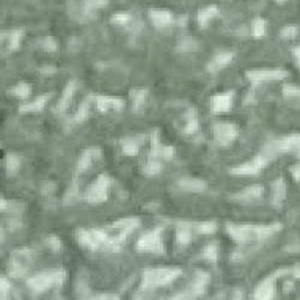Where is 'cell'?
Instances as JSON below:
<instances>
[{
    "label": "cell",
    "mask_w": 300,
    "mask_h": 300,
    "mask_svg": "<svg viewBox=\"0 0 300 300\" xmlns=\"http://www.w3.org/2000/svg\"><path fill=\"white\" fill-rule=\"evenodd\" d=\"M65 280V273L63 270H51V272L39 273L28 280L29 288L36 293L47 291L54 285H62Z\"/></svg>",
    "instance_id": "6da1fadb"
},
{
    "label": "cell",
    "mask_w": 300,
    "mask_h": 300,
    "mask_svg": "<svg viewBox=\"0 0 300 300\" xmlns=\"http://www.w3.org/2000/svg\"><path fill=\"white\" fill-rule=\"evenodd\" d=\"M181 274L178 268H156V269L147 270L143 275L144 287L164 286L172 282Z\"/></svg>",
    "instance_id": "7a4b0ae2"
},
{
    "label": "cell",
    "mask_w": 300,
    "mask_h": 300,
    "mask_svg": "<svg viewBox=\"0 0 300 300\" xmlns=\"http://www.w3.org/2000/svg\"><path fill=\"white\" fill-rule=\"evenodd\" d=\"M110 185V178L107 174H101L95 179L94 183L88 186L84 192V198L86 202L93 204L104 203L107 199V191Z\"/></svg>",
    "instance_id": "3957f363"
},
{
    "label": "cell",
    "mask_w": 300,
    "mask_h": 300,
    "mask_svg": "<svg viewBox=\"0 0 300 300\" xmlns=\"http://www.w3.org/2000/svg\"><path fill=\"white\" fill-rule=\"evenodd\" d=\"M239 130L236 124L230 122H217L213 125V136L215 143L220 147H230L238 138Z\"/></svg>",
    "instance_id": "277c9868"
},
{
    "label": "cell",
    "mask_w": 300,
    "mask_h": 300,
    "mask_svg": "<svg viewBox=\"0 0 300 300\" xmlns=\"http://www.w3.org/2000/svg\"><path fill=\"white\" fill-rule=\"evenodd\" d=\"M288 76V72L281 68H260V70H250L246 72V77L251 82H268V81H280Z\"/></svg>",
    "instance_id": "5b68a950"
},
{
    "label": "cell",
    "mask_w": 300,
    "mask_h": 300,
    "mask_svg": "<svg viewBox=\"0 0 300 300\" xmlns=\"http://www.w3.org/2000/svg\"><path fill=\"white\" fill-rule=\"evenodd\" d=\"M137 250L143 252H162L164 245H162L160 231L156 230L143 234L137 241Z\"/></svg>",
    "instance_id": "8992f818"
},
{
    "label": "cell",
    "mask_w": 300,
    "mask_h": 300,
    "mask_svg": "<svg viewBox=\"0 0 300 300\" xmlns=\"http://www.w3.org/2000/svg\"><path fill=\"white\" fill-rule=\"evenodd\" d=\"M268 162V157L265 155H257L254 160L246 164L239 165L231 170V173L234 175H254L259 172L260 168L264 167Z\"/></svg>",
    "instance_id": "52a82bcc"
},
{
    "label": "cell",
    "mask_w": 300,
    "mask_h": 300,
    "mask_svg": "<svg viewBox=\"0 0 300 300\" xmlns=\"http://www.w3.org/2000/svg\"><path fill=\"white\" fill-rule=\"evenodd\" d=\"M102 150L97 147H90V148L84 149L82 154L80 155L77 160V165H76V171L77 173H84L91 167L94 162L101 159Z\"/></svg>",
    "instance_id": "ba28073f"
},
{
    "label": "cell",
    "mask_w": 300,
    "mask_h": 300,
    "mask_svg": "<svg viewBox=\"0 0 300 300\" xmlns=\"http://www.w3.org/2000/svg\"><path fill=\"white\" fill-rule=\"evenodd\" d=\"M234 93L233 91H226V93H220L216 95L212 96L210 99V109L215 114L220 113H226L231 110L233 106Z\"/></svg>",
    "instance_id": "9c48e42d"
},
{
    "label": "cell",
    "mask_w": 300,
    "mask_h": 300,
    "mask_svg": "<svg viewBox=\"0 0 300 300\" xmlns=\"http://www.w3.org/2000/svg\"><path fill=\"white\" fill-rule=\"evenodd\" d=\"M76 90H77V82L75 80H70L65 86L64 90H63L62 96L58 100L57 105L54 107V113L55 114H64L66 112L68 106L72 102L73 96H75Z\"/></svg>",
    "instance_id": "30bf717a"
},
{
    "label": "cell",
    "mask_w": 300,
    "mask_h": 300,
    "mask_svg": "<svg viewBox=\"0 0 300 300\" xmlns=\"http://www.w3.org/2000/svg\"><path fill=\"white\" fill-rule=\"evenodd\" d=\"M96 108L100 113H107L113 110V112H120L125 107V101L120 97L114 96H95Z\"/></svg>",
    "instance_id": "8fae6325"
},
{
    "label": "cell",
    "mask_w": 300,
    "mask_h": 300,
    "mask_svg": "<svg viewBox=\"0 0 300 300\" xmlns=\"http://www.w3.org/2000/svg\"><path fill=\"white\" fill-rule=\"evenodd\" d=\"M234 54L232 52H218L213 55L212 59L207 64V71L209 73H216L232 63Z\"/></svg>",
    "instance_id": "7c38bea8"
},
{
    "label": "cell",
    "mask_w": 300,
    "mask_h": 300,
    "mask_svg": "<svg viewBox=\"0 0 300 300\" xmlns=\"http://www.w3.org/2000/svg\"><path fill=\"white\" fill-rule=\"evenodd\" d=\"M149 20L151 21L152 25L156 28H166L173 23V14L168 10L164 9H151L148 12Z\"/></svg>",
    "instance_id": "4fadbf2b"
},
{
    "label": "cell",
    "mask_w": 300,
    "mask_h": 300,
    "mask_svg": "<svg viewBox=\"0 0 300 300\" xmlns=\"http://www.w3.org/2000/svg\"><path fill=\"white\" fill-rule=\"evenodd\" d=\"M178 186L183 191L192 192V193H201L207 189V183L199 178L184 177L178 181Z\"/></svg>",
    "instance_id": "5bb4252c"
},
{
    "label": "cell",
    "mask_w": 300,
    "mask_h": 300,
    "mask_svg": "<svg viewBox=\"0 0 300 300\" xmlns=\"http://www.w3.org/2000/svg\"><path fill=\"white\" fill-rule=\"evenodd\" d=\"M149 91L147 88H132L130 90V99L133 112H142L148 100Z\"/></svg>",
    "instance_id": "9a60e30c"
},
{
    "label": "cell",
    "mask_w": 300,
    "mask_h": 300,
    "mask_svg": "<svg viewBox=\"0 0 300 300\" xmlns=\"http://www.w3.org/2000/svg\"><path fill=\"white\" fill-rule=\"evenodd\" d=\"M298 148H300V135H293L274 142L269 150L270 151H288V150Z\"/></svg>",
    "instance_id": "2e32d148"
},
{
    "label": "cell",
    "mask_w": 300,
    "mask_h": 300,
    "mask_svg": "<svg viewBox=\"0 0 300 300\" xmlns=\"http://www.w3.org/2000/svg\"><path fill=\"white\" fill-rule=\"evenodd\" d=\"M218 7L215 4H210L197 12V24L201 28H207L215 17H217Z\"/></svg>",
    "instance_id": "e0dca14e"
},
{
    "label": "cell",
    "mask_w": 300,
    "mask_h": 300,
    "mask_svg": "<svg viewBox=\"0 0 300 300\" xmlns=\"http://www.w3.org/2000/svg\"><path fill=\"white\" fill-rule=\"evenodd\" d=\"M49 100L48 94H44V95L38 96L36 99H34L33 101L27 102L24 105H21L20 106V113H38L41 112L42 109L46 107L47 102Z\"/></svg>",
    "instance_id": "ac0fdd59"
},
{
    "label": "cell",
    "mask_w": 300,
    "mask_h": 300,
    "mask_svg": "<svg viewBox=\"0 0 300 300\" xmlns=\"http://www.w3.org/2000/svg\"><path fill=\"white\" fill-rule=\"evenodd\" d=\"M108 1L109 0H83L81 5V14L86 18L93 17L97 10L106 7Z\"/></svg>",
    "instance_id": "d6986e66"
},
{
    "label": "cell",
    "mask_w": 300,
    "mask_h": 300,
    "mask_svg": "<svg viewBox=\"0 0 300 300\" xmlns=\"http://www.w3.org/2000/svg\"><path fill=\"white\" fill-rule=\"evenodd\" d=\"M198 112L194 107H190L186 110L185 114V126H184V133L185 135H193L198 131Z\"/></svg>",
    "instance_id": "ffe728a7"
},
{
    "label": "cell",
    "mask_w": 300,
    "mask_h": 300,
    "mask_svg": "<svg viewBox=\"0 0 300 300\" xmlns=\"http://www.w3.org/2000/svg\"><path fill=\"white\" fill-rule=\"evenodd\" d=\"M24 31L22 29H14L7 33H5V39L7 40V49L9 51H17L21 46Z\"/></svg>",
    "instance_id": "44dd1931"
},
{
    "label": "cell",
    "mask_w": 300,
    "mask_h": 300,
    "mask_svg": "<svg viewBox=\"0 0 300 300\" xmlns=\"http://www.w3.org/2000/svg\"><path fill=\"white\" fill-rule=\"evenodd\" d=\"M122 151L128 156H136L139 152V139L135 137H124L120 141Z\"/></svg>",
    "instance_id": "7402d4cb"
},
{
    "label": "cell",
    "mask_w": 300,
    "mask_h": 300,
    "mask_svg": "<svg viewBox=\"0 0 300 300\" xmlns=\"http://www.w3.org/2000/svg\"><path fill=\"white\" fill-rule=\"evenodd\" d=\"M7 94L12 97H17L20 100H25L30 96L31 86L27 82H18L16 86H11L7 90Z\"/></svg>",
    "instance_id": "603a6c76"
},
{
    "label": "cell",
    "mask_w": 300,
    "mask_h": 300,
    "mask_svg": "<svg viewBox=\"0 0 300 300\" xmlns=\"http://www.w3.org/2000/svg\"><path fill=\"white\" fill-rule=\"evenodd\" d=\"M21 167V160L20 156L14 152H9L5 157V171H6V174L9 177H14L15 174H17L18 170Z\"/></svg>",
    "instance_id": "cb8c5ba5"
},
{
    "label": "cell",
    "mask_w": 300,
    "mask_h": 300,
    "mask_svg": "<svg viewBox=\"0 0 300 300\" xmlns=\"http://www.w3.org/2000/svg\"><path fill=\"white\" fill-rule=\"evenodd\" d=\"M91 101H93V96L86 97V100L80 105L77 112L75 114V122L76 123H84L90 115V107Z\"/></svg>",
    "instance_id": "d4e9b609"
},
{
    "label": "cell",
    "mask_w": 300,
    "mask_h": 300,
    "mask_svg": "<svg viewBox=\"0 0 300 300\" xmlns=\"http://www.w3.org/2000/svg\"><path fill=\"white\" fill-rule=\"evenodd\" d=\"M161 171H162V165L159 160L149 159L148 162H146V164L143 165V167H142V172H143V174L150 175V177H151V175L159 174Z\"/></svg>",
    "instance_id": "484cf974"
},
{
    "label": "cell",
    "mask_w": 300,
    "mask_h": 300,
    "mask_svg": "<svg viewBox=\"0 0 300 300\" xmlns=\"http://www.w3.org/2000/svg\"><path fill=\"white\" fill-rule=\"evenodd\" d=\"M197 47H198V44L194 39H192L191 36H184L179 40L177 48L179 52H193L196 51Z\"/></svg>",
    "instance_id": "4316f807"
},
{
    "label": "cell",
    "mask_w": 300,
    "mask_h": 300,
    "mask_svg": "<svg viewBox=\"0 0 300 300\" xmlns=\"http://www.w3.org/2000/svg\"><path fill=\"white\" fill-rule=\"evenodd\" d=\"M262 193V188L260 186H250L244 190L241 193H238L236 196V199H241V201H245V199H254L260 196Z\"/></svg>",
    "instance_id": "83f0119b"
},
{
    "label": "cell",
    "mask_w": 300,
    "mask_h": 300,
    "mask_svg": "<svg viewBox=\"0 0 300 300\" xmlns=\"http://www.w3.org/2000/svg\"><path fill=\"white\" fill-rule=\"evenodd\" d=\"M252 35L255 38H262V36L265 35V31H267V23H265L264 20L262 18H256L252 22V27H251Z\"/></svg>",
    "instance_id": "f1b7e54d"
},
{
    "label": "cell",
    "mask_w": 300,
    "mask_h": 300,
    "mask_svg": "<svg viewBox=\"0 0 300 300\" xmlns=\"http://www.w3.org/2000/svg\"><path fill=\"white\" fill-rule=\"evenodd\" d=\"M131 21V15L126 11L115 12L110 17V22L117 25H125Z\"/></svg>",
    "instance_id": "f546056e"
},
{
    "label": "cell",
    "mask_w": 300,
    "mask_h": 300,
    "mask_svg": "<svg viewBox=\"0 0 300 300\" xmlns=\"http://www.w3.org/2000/svg\"><path fill=\"white\" fill-rule=\"evenodd\" d=\"M40 47L44 52H57L58 41L53 36H46L40 41Z\"/></svg>",
    "instance_id": "4dcf8cb0"
},
{
    "label": "cell",
    "mask_w": 300,
    "mask_h": 300,
    "mask_svg": "<svg viewBox=\"0 0 300 300\" xmlns=\"http://www.w3.org/2000/svg\"><path fill=\"white\" fill-rule=\"evenodd\" d=\"M204 257L210 262H215L217 259V247L215 244H210L204 249Z\"/></svg>",
    "instance_id": "1f68e13d"
},
{
    "label": "cell",
    "mask_w": 300,
    "mask_h": 300,
    "mask_svg": "<svg viewBox=\"0 0 300 300\" xmlns=\"http://www.w3.org/2000/svg\"><path fill=\"white\" fill-rule=\"evenodd\" d=\"M197 230L203 234L213 233L216 230V223L215 222H202L197 226Z\"/></svg>",
    "instance_id": "d6a6232c"
},
{
    "label": "cell",
    "mask_w": 300,
    "mask_h": 300,
    "mask_svg": "<svg viewBox=\"0 0 300 300\" xmlns=\"http://www.w3.org/2000/svg\"><path fill=\"white\" fill-rule=\"evenodd\" d=\"M177 238H178V241L180 244H188L189 241L191 240V233L190 231L188 230V228H180V230L178 231V234H177Z\"/></svg>",
    "instance_id": "836d02e7"
},
{
    "label": "cell",
    "mask_w": 300,
    "mask_h": 300,
    "mask_svg": "<svg viewBox=\"0 0 300 300\" xmlns=\"http://www.w3.org/2000/svg\"><path fill=\"white\" fill-rule=\"evenodd\" d=\"M283 95L286 97H300V88L294 86H283Z\"/></svg>",
    "instance_id": "e575fe53"
},
{
    "label": "cell",
    "mask_w": 300,
    "mask_h": 300,
    "mask_svg": "<svg viewBox=\"0 0 300 300\" xmlns=\"http://www.w3.org/2000/svg\"><path fill=\"white\" fill-rule=\"evenodd\" d=\"M47 243H48V245L51 246L52 250H54V251H59L60 247H62V244H60V240L58 236H51L48 239H47Z\"/></svg>",
    "instance_id": "d590c367"
},
{
    "label": "cell",
    "mask_w": 300,
    "mask_h": 300,
    "mask_svg": "<svg viewBox=\"0 0 300 300\" xmlns=\"http://www.w3.org/2000/svg\"><path fill=\"white\" fill-rule=\"evenodd\" d=\"M297 33H298V31H297L296 27H286L281 31V36L285 39H292L297 35Z\"/></svg>",
    "instance_id": "8d00e7d4"
},
{
    "label": "cell",
    "mask_w": 300,
    "mask_h": 300,
    "mask_svg": "<svg viewBox=\"0 0 300 300\" xmlns=\"http://www.w3.org/2000/svg\"><path fill=\"white\" fill-rule=\"evenodd\" d=\"M10 283L6 279H1V300H4V296L6 297L9 293Z\"/></svg>",
    "instance_id": "74e56055"
},
{
    "label": "cell",
    "mask_w": 300,
    "mask_h": 300,
    "mask_svg": "<svg viewBox=\"0 0 300 300\" xmlns=\"http://www.w3.org/2000/svg\"><path fill=\"white\" fill-rule=\"evenodd\" d=\"M93 300H119L113 294H101V296H97Z\"/></svg>",
    "instance_id": "f35d334b"
},
{
    "label": "cell",
    "mask_w": 300,
    "mask_h": 300,
    "mask_svg": "<svg viewBox=\"0 0 300 300\" xmlns=\"http://www.w3.org/2000/svg\"><path fill=\"white\" fill-rule=\"evenodd\" d=\"M167 300H188V296H186V294H180V296L173 297V298H170Z\"/></svg>",
    "instance_id": "ab89813d"
},
{
    "label": "cell",
    "mask_w": 300,
    "mask_h": 300,
    "mask_svg": "<svg viewBox=\"0 0 300 300\" xmlns=\"http://www.w3.org/2000/svg\"><path fill=\"white\" fill-rule=\"evenodd\" d=\"M296 57L298 58V60H300V47H298V48L296 49Z\"/></svg>",
    "instance_id": "60d3db41"
},
{
    "label": "cell",
    "mask_w": 300,
    "mask_h": 300,
    "mask_svg": "<svg viewBox=\"0 0 300 300\" xmlns=\"http://www.w3.org/2000/svg\"><path fill=\"white\" fill-rule=\"evenodd\" d=\"M276 1H278V2H279V4H282V2H285V1H286V0H276Z\"/></svg>",
    "instance_id": "b9f144b4"
}]
</instances>
